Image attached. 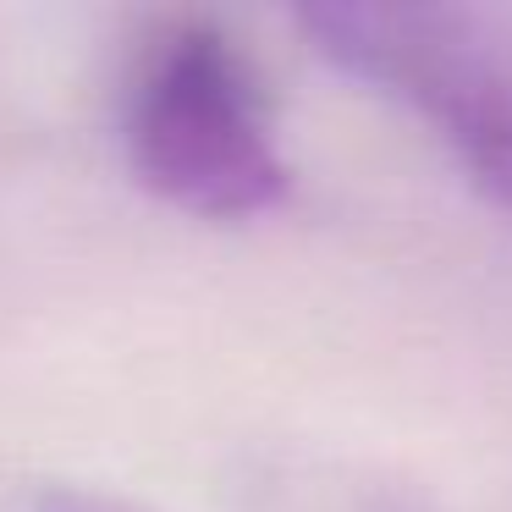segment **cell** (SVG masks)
Masks as SVG:
<instances>
[{
  "label": "cell",
  "mask_w": 512,
  "mask_h": 512,
  "mask_svg": "<svg viewBox=\"0 0 512 512\" xmlns=\"http://www.w3.org/2000/svg\"><path fill=\"white\" fill-rule=\"evenodd\" d=\"M116 138L155 199L193 221H254L292 188L254 56L210 17H160L116 83Z\"/></svg>",
  "instance_id": "obj_1"
},
{
  "label": "cell",
  "mask_w": 512,
  "mask_h": 512,
  "mask_svg": "<svg viewBox=\"0 0 512 512\" xmlns=\"http://www.w3.org/2000/svg\"><path fill=\"white\" fill-rule=\"evenodd\" d=\"M298 28L336 72L408 111L490 204L512 215V67L457 12L325 6Z\"/></svg>",
  "instance_id": "obj_2"
},
{
  "label": "cell",
  "mask_w": 512,
  "mask_h": 512,
  "mask_svg": "<svg viewBox=\"0 0 512 512\" xmlns=\"http://www.w3.org/2000/svg\"><path fill=\"white\" fill-rule=\"evenodd\" d=\"M17 512H155V507H144V501H133V496H116V490H94V485H67V479H56V485L23 490Z\"/></svg>",
  "instance_id": "obj_3"
}]
</instances>
